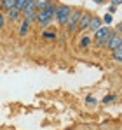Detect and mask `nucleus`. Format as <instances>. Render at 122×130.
Segmentation results:
<instances>
[{
	"label": "nucleus",
	"instance_id": "nucleus-3",
	"mask_svg": "<svg viewBox=\"0 0 122 130\" xmlns=\"http://www.w3.org/2000/svg\"><path fill=\"white\" fill-rule=\"evenodd\" d=\"M110 35H112V30L108 26H101L100 30H96V42L100 46H106V41Z\"/></svg>",
	"mask_w": 122,
	"mask_h": 130
},
{
	"label": "nucleus",
	"instance_id": "nucleus-13",
	"mask_svg": "<svg viewBox=\"0 0 122 130\" xmlns=\"http://www.w3.org/2000/svg\"><path fill=\"white\" fill-rule=\"evenodd\" d=\"M89 42H91V39H89V37H85V35L80 39V46H82V47H87V46H89Z\"/></svg>",
	"mask_w": 122,
	"mask_h": 130
},
{
	"label": "nucleus",
	"instance_id": "nucleus-10",
	"mask_svg": "<svg viewBox=\"0 0 122 130\" xmlns=\"http://www.w3.org/2000/svg\"><path fill=\"white\" fill-rule=\"evenodd\" d=\"M113 58L120 63V60H122V46H120V47H117V49H113Z\"/></svg>",
	"mask_w": 122,
	"mask_h": 130
},
{
	"label": "nucleus",
	"instance_id": "nucleus-16",
	"mask_svg": "<svg viewBox=\"0 0 122 130\" xmlns=\"http://www.w3.org/2000/svg\"><path fill=\"white\" fill-rule=\"evenodd\" d=\"M87 102H89V104H94L96 99H94V97H87Z\"/></svg>",
	"mask_w": 122,
	"mask_h": 130
},
{
	"label": "nucleus",
	"instance_id": "nucleus-5",
	"mask_svg": "<svg viewBox=\"0 0 122 130\" xmlns=\"http://www.w3.org/2000/svg\"><path fill=\"white\" fill-rule=\"evenodd\" d=\"M106 46H108L110 49H117V47H120V46H122L120 34H112V35L108 37V41H106Z\"/></svg>",
	"mask_w": 122,
	"mask_h": 130
},
{
	"label": "nucleus",
	"instance_id": "nucleus-9",
	"mask_svg": "<svg viewBox=\"0 0 122 130\" xmlns=\"http://www.w3.org/2000/svg\"><path fill=\"white\" fill-rule=\"evenodd\" d=\"M2 5H4L7 11H11V9H14V7H16V0H4V2H2Z\"/></svg>",
	"mask_w": 122,
	"mask_h": 130
},
{
	"label": "nucleus",
	"instance_id": "nucleus-2",
	"mask_svg": "<svg viewBox=\"0 0 122 130\" xmlns=\"http://www.w3.org/2000/svg\"><path fill=\"white\" fill-rule=\"evenodd\" d=\"M70 12H72V9H70L68 5H58L56 11H54V16H56V20H58L61 25H66Z\"/></svg>",
	"mask_w": 122,
	"mask_h": 130
},
{
	"label": "nucleus",
	"instance_id": "nucleus-4",
	"mask_svg": "<svg viewBox=\"0 0 122 130\" xmlns=\"http://www.w3.org/2000/svg\"><path fill=\"white\" fill-rule=\"evenodd\" d=\"M80 11H72L70 12V16H68V21H66V25H68V30H75L77 28V23H79V20H80Z\"/></svg>",
	"mask_w": 122,
	"mask_h": 130
},
{
	"label": "nucleus",
	"instance_id": "nucleus-11",
	"mask_svg": "<svg viewBox=\"0 0 122 130\" xmlns=\"http://www.w3.org/2000/svg\"><path fill=\"white\" fill-rule=\"evenodd\" d=\"M28 28H30V23L23 20V23H21V30H19V35H24V34L28 32Z\"/></svg>",
	"mask_w": 122,
	"mask_h": 130
},
{
	"label": "nucleus",
	"instance_id": "nucleus-1",
	"mask_svg": "<svg viewBox=\"0 0 122 130\" xmlns=\"http://www.w3.org/2000/svg\"><path fill=\"white\" fill-rule=\"evenodd\" d=\"M54 11H56V5H54V4H51V2H45V4H44V7L37 12L35 20L39 21L40 26H47V25H51L52 20H54Z\"/></svg>",
	"mask_w": 122,
	"mask_h": 130
},
{
	"label": "nucleus",
	"instance_id": "nucleus-12",
	"mask_svg": "<svg viewBox=\"0 0 122 130\" xmlns=\"http://www.w3.org/2000/svg\"><path fill=\"white\" fill-rule=\"evenodd\" d=\"M44 39H56V32H52V30H45V32H44Z\"/></svg>",
	"mask_w": 122,
	"mask_h": 130
},
{
	"label": "nucleus",
	"instance_id": "nucleus-14",
	"mask_svg": "<svg viewBox=\"0 0 122 130\" xmlns=\"http://www.w3.org/2000/svg\"><path fill=\"white\" fill-rule=\"evenodd\" d=\"M112 100H115V95H106V97L103 99V102H105V104H108V102H112Z\"/></svg>",
	"mask_w": 122,
	"mask_h": 130
},
{
	"label": "nucleus",
	"instance_id": "nucleus-8",
	"mask_svg": "<svg viewBox=\"0 0 122 130\" xmlns=\"http://www.w3.org/2000/svg\"><path fill=\"white\" fill-rule=\"evenodd\" d=\"M19 11H18V9H11V11H9V16H7V18H9V20H11V21H16V20H18V18H19Z\"/></svg>",
	"mask_w": 122,
	"mask_h": 130
},
{
	"label": "nucleus",
	"instance_id": "nucleus-7",
	"mask_svg": "<svg viewBox=\"0 0 122 130\" xmlns=\"http://www.w3.org/2000/svg\"><path fill=\"white\" fill-rule=\"evenodd\" d=\"M87 28H91V30H100L101 28V20L98 18V16H91V20H89V26Z\"/></svg>",
	"mask_w": 122,
	"mask_h": 130
},
{
	"label": "nucleus",
	"instance_id": "nucleus-17",
	"mask_svg": "<svg viewBox=\"0 0 122 130\" xmlns=\"http://www.w3.org/2000/svg\"><path fill=\"white\" fill-rule=\"evenodd\" d=\"M4 23H5V20H4V16H2V14H0V28H2V26H4Z\"/></svg>",
	"mask_w": 122,
	"mask_h": 130
},
{
	"label": "nucleus",
	"instance_id": "nucleus-15",
	"mask_svg": "<svg viewBox=\"0 0 122 130\" xmlns=\"http://www.w3.org/2000/svg\"><path fill=\"white\" fill-rule=\"evenodd\" d=\"M112 21H113V16H112V14L108 12V14L105 16V23H108V25H112Z\"/></svg>",
	"mask_w": 122,
	"mask_h": 130
},
{
	"label": "nucleus",
	"instance_id": "nucleus-6",
	"mask_svg": "<svg viewBox=\"0 0 122 130\" xmlns=\"http://www.w3.org/2000/svg\"><path fill=\"white\" fill-rule=\"evenodd\" d=\"M89 20H91V16H89L87 12H82L80 20H79V23H77V28H79V30H85V28L89 26Z\"/></svg>",
	"mask_w": 122,
	"mask_h": 130
}]
</instances>
